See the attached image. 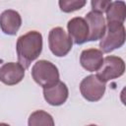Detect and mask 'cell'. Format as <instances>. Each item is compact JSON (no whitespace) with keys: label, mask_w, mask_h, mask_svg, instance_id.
Returning <instances> with one entry per match:
<instances>
[{"label":"cell","mask_w":126,"mask_h":126,"mask_svg":"<svg viewBox=\"0 0 126 126\" xmlns=\"http://www.w3.org/2000/svg\"><path fill=\"white\" fill-rule=\"evenodd\" d=\"M19 63L28 69L42 51V35L39 32L31 31L21 35L16 43Z\"/></svg>","instance_id":"6da1fadb"},{"label":"cell","mask_w":126,"mask_h":126,"mask_svg":"<svg viewBox=\"0 0 126 126\" xmlns=\"http://www.w3.org/2000/svg\"><path fill=\"white\" fill-rule=\"evenodd\" d=\"M32 76L40 87L49 88L59 82V71L57 67L47 60L35 62L32 68Z\"/></svg>","instance_id":"7a4b0ae2"},{"label":"cell","mask_w":126,"mask_h":126,"mask_svg":"<svg viewBox=\"0 0 126 126\" xmlns=\"http://www.w3.org/2000/svg\"><path fill=\"white\" fill-rule=\"evenodd\" d=\"M125 42V28L122 24H107L104 35L100 39L99 47L103 53H109L120 48Z\"/></svg>","instance_id":"3957f363"},{"label":"cell","mask_w":126,"mask_h":126,"mask_svg":"<svg viewBox=\"0 0 126 126\" xmlns=\"http://www.w3.org/2000/svg\"><path fill=\"white\" fill-rule=\"evenodd\" d=\"M124 60L119 56L108 55L103 58V62L100 68L96 71V76L100 81L106 83L108 81L121 77L124 74Z\"/></svg>","instance_id":"277c9868"},{"label":"cell","mask_w":126,"mask_h":126,"mask_svg":"<svg viewBox=\"0 0 126 126\" xmlns=\"http://www.w3.org/2000/svg\"><path fill=\"white\" fill-rule=\"evenodd\" d=\"M48 45L50 51L57 57L67 55L73 46V41L67 32L60 27L53 28L48 34Z\"/></svg>","instance_id":"5b68a950"},{"label":"cell","mask_w":126,"mask_h":126,"mask_svg":"<svg viewBox=\"0 0 126 126\" xmlns=\"http://www.w3.org/2000/svg\"><path fill=\"white\" fill-rule=\"evenodd\" d=\"M106 85L100 81L96 75H89L80 83V92L83 97L89 101L99 100L105 93Z\"/></svg>","instance_id":"8992f818"},{"label":"cell","mask_w":126,"mask_h":126,"mask_svg":"<svg viewBox=\"0 0 126 126\" xmlns=\"http://www.w3.org/2000/svg\"><path fill=\"white\" fill-rule=\"evenodd\" d=\"M85 21L87 22L89 28L88 41H95L101 39L106 30V24L103 15L91 11L86 15Z\"/></svg>","instance_id":"52a82bcc"},{"label":"cell","mask_w":126,"mask_h":126,"mask_svg":"<svg viewBox=\"0 0 126 126\" xmlns=\"http://www.w3.org/2000/svg\"><path fill=\"white\" fill-rule=\"evenodd\" d=\"M25 68L18 62H8L0 67V81L7 86L19 84L25 77Z\"/></svg>","instance_id":"ba28073f"},{"label":"cell","mask_w":126,"mask_h":126,"mask_svg":"<svg viewBox=\"0 0 126 126\" xmlns=\"http://www.w3.org/2000/svg\"><path fill=\"white\" fill-rule=\"evenodd\" d=\"M68 35L75 44H83L88 41L89 28L88 24L82 17H75L71 19L67 24Z\"/></svg>","instance_id":"9c48e42d"},{"label":"cell","mask_w":126,"mask_h":126,"mask_svg":"<svg viewBox=\"0 0 126 126\" xmlns=\"http://www.w3.org/2000/svg\"><path fill=\"white\" fill-rule=\"evenodd\" d=\"M69 91L65 83L59 81L55 85L43 89V96L47 103L53 106L62 105L68 98Z\"/></svg>","instance_id":"30bf717a"},{"label":"cell","mask_w":126,"mask_h":126,"mask_svg":"<svg viewBox=\"0 0 126 126\" xmlns=\"http://www.w3.org/2000/svg\"><path fill=\"white\" fill-rule=\"evenodd\" d=\"M22 25L21 15L15 10H5L0 15L1 31L8 35H15Z\"/></svg>","instance_id":"8fae6325"},{"label":"cell","mask_w":126,"mask_h":126,"mask_svg":"<svg viewBox=\"0 0 126 126\" xmlns=\"http://www.w3.org/2000/svg\"><path fill=\"white\" fill-rule=\"evenodd\" d=\"M103 62V53L96 48H89L82 51L80 63L84 69L89 72L97 71Z\"/></svg>","instance_id":"7c38bea8"},{"label":"cell","mask_w":126,"mask_h":126,"mask_svg":"<svg viewBox=\"0 0 126 126\" xmlns=\"http://www.w3.org/2000/svg\"><path fill=\"white\" fill-rule=\"evenodd\" d=\"M105 13L107 24L123 25L126 18V4L124 1H111Z\"/></svg>","instance_id":"4fadbf2b"},{"label":"cell","mask_w":126,"mask_h":126,"mask_svg":"<svg viewBox=\"0 0 126 126\" xmlns=\"http://www.w3.org/2000/svg\"><path fill=\"white\" fill-rule=\"evenodd\" d=\"M29 126H55L53 117L44 110L33 111L28 120Z\"/></svg>","instance_id":"5bb4252c"},{"label":"cell","mask_w":126,"mask_h":126,"mask_svg":"<svg viewBox=\"0 0 126 126\" xmlns=\"http://www.w3.org/2000/svg\"><path fill=\"white\" fill-rule=\"evenodd\" d=\"M58 4L62 12L71 13L83 8L86 5V1L85 0H60Z\"/></svg>","instance_id":"9a60e30c"},{"label":"cell","mask_w":126,"mask_h":126,"mask_svg":"<svg viewBox=\"0 0 126 126\" xmlns=\"http://www.w3.org/2000/svg\"><path fill=\"white\" fill-rule=\"evenodd\" d=\"M110 3H111V1H109V0H93L91 2L92 11L103 14V12L106 11V9L110 5Z\"/></svg>","instance_id":"2e32d148"},{"label":"cell","mask_w":126,"mask_h":126,"mask_svg":"<svg viewBox=\"0 0 126 126\" xmlns=\"http://www.w3.org/2000/svg\"><path fill=\"white\" fill-rule=\"evenodd\" d=\"M0 126H10V125L7 123H0Z\"/></svg>","instance_id":"e0dca14e"},{"label":"cell","mask_w":126,"mask_h":126,"mask_svg":"<svg viewBox=\"0 0 126 126\" xmlns=\"http://www.w3.org/2000/svg\"><path fill=\"white\" fill-rule=\"evenodd\" d=\"M88 126H97V125H94V124H90V125H88Z\"/></svg>","instance_id":"ac0fdd59"}]
</instances>
